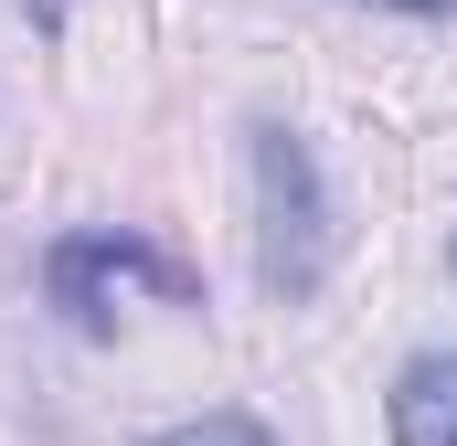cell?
<instances>
[{"label":"cell","instance_id":"52a82bcc","mask_svg":"<svg viewBox=\"0 0 457 446\" xmlns=\"http://www.w3.org/2000/svg\"><path fill=\"white\" fill-rule=\"evenodd\" d=\"M447 277H457V244H447Z\"/></svg>","mask_w":457,"mask_h":446},{"label":"cell","instance_id":"3957f363","mask_svg":"<svg viewBox=\"0 0 457 446\" xmlns=\"http://www.w3.org/2000/svg\"><path fill=\"white\" fill-rule=\"evenodd\" d=\"M383 415H394V446H457V351H415Z\"/></svg>","mask_w":457,"mask_h":446},{"label":"cell","instance_id":"7a4b0ae2","mask_svg":"<svg viewBox=\"0 0 457 446\" xmlns=\"http://www.w3.org/2000/svg\"><path fill=\"white\" fill-rule=\"evenodd\" d=\"M43 287H54V309H64V330L75 340H107L117 330V287H149V298H203V277L181 266V255H160L149 234H54V255H43Z\"/></svg>","mask_w":457,"mask_h":446},{"label":"cell","instance_id":"5b68a950","mask_svg":"<svg viewBox=\"0 0 457 446\" xmlns=\"http://www.w3.org/2000/svg\"><path fill=\"white\" fill-rule=\"evenodd\" d=\"M64 11H75V0H21V21H32V32H43V43H54V32H64Z\"/></svg>","mask_w":457,"mask_h":446},{"label":"cell","instance_id":"277c9868","mask_svg":"<svg viewBox=\"0 0 457 446\" xmlns=\"http://www.w3.org/2000/svg\"><path fill=\"white\" fill-rule=\"evenodd\" d=\"M138 446H277L255 415H192V425H160V436H138Z\"/></svg>","mask_w":457,"mask_h":446},{"label":"cell","instance_id":"8992f818","mask_svg":"<svg viewBox=\"0 0 457 446\" xmlns=\"http://www.w3.org/2000/svg\"><path fill=\"white\" fill-rule=\"evenodd\" d=\"M372 11H415V21H436V11H457V0H372Z\"/></svg>","mask_w":457,"mask_h":446},{"label":"cell","instance_id":"6da1fadb","mask_svg":"<svg viewBox=\"0 0 457 446\" xmlns=\"http://www.w3.org/2000/svg\"><path fill=\"white\" fill-rule=\"evenodd\" d=\"M245 160H255V287L277 309H309L330 287V255H341V213H330L320 149L287 117H255L245 128Z\"/></svg>","mask_w":457,"mask_h":446}]
</instances>
